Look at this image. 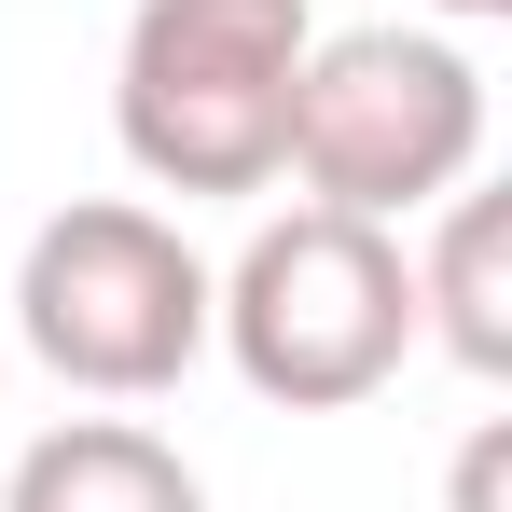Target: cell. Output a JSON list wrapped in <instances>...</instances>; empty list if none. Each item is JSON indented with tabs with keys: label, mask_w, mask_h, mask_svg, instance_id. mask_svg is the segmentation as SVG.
<instances>
[{
	"label": "cell",
	"mask_w": 512,
	"mask_h": 512,
	"mask_svg": "<svg viewBox=\"0 0 512 512\" xmlns=\"http://www.w3.org/2000/svg\"><path fill=\"white\" fill-rule=\"evenodd\" d=\"M208 346L250 374V402L277 416H346L402 374L416 346V263L402 222H360V208H277L250 222V250L208 277Z\"/></svg>",
	"instance_id": "6da1fadb"
},
{
	"label": "cell",
	"mask_w": 512,
	"mask_h": 512,
	"mask_svg": "<svg viewBox=\"0 0 512 512\" xmlns=\"http://www.w3.org/2000/svg\"><path fill=\"white\" fill-rule=\"evenodd\" d=\"M319 0H139L111 56V139L153 194H263L291 153Z\"/></svg>",
	"instance_id": "7a4b0ae2"
},
{
	"label": "cell",
	"mask_w": 512,
	"mask_h": 512,
	"mask_svg": "<svg viewBox=\"0 0 512 512\" xmlns=\"http://www.w3.org/2000/svg\"><path fill=\"white\" fill-rule=\"evenodd\" d=\"M14 333L84 402H153L208 360V263L167 208L84 194L14 250Z\"/></svg>",
	"instance_id": "3957f363"
},
{
	"label": "cell",
	"mask_w": 512,
	"mask_h": 512,
	"mask_svg": "<svg viewBox=\"0 0 512 512\" xmlns=\"http://www.w3.org/2000/svg\"><path fill=\"white\" fill-rule=\"evenodd\" d=\"M471 167H485V70L443 28H333V42H305L277 180H305L319 208H360V222H416Z\"/></svg>",
	"instance_id": "277c9868"
},
{
	"label": "cell",
	"mask_w": 512,
	"mask_h": 512,
	"mask_svg": "<svg viewBox=\"0 0 512 512\" xmlns=\"http://www.w3.org/2000/svg\"><path fill=\"white\" fill-rule=\"evenodd\" d=\"M0 512H208V485L139 416H70L28 457H0Z\"/></svg>",
	"instance_id": "5b68a950"
},
{
	"label": "cell",
	"mask_w": 512,
	"mask_h": 512,
	"mask_svg": "<svg viewBox=\"0 0 512 512\" xmlns=\"http://www.w3.org/2000/svg\"><path fill=\"white\" fill-rule=\"evenodd\" d=\"M416 222H429V250H402L416 263V333H443L457 374H512V208L457 180Z\"/></svg>",
	"instance_id": "8992f818"
},
{
	"label": "cell",
	"mask_w": 512,
	"mask_h": 512,
	"mask_svg": "<svg viewBox=\"0 0 512 512\" xmlns=\"http://www.w3.org/2000/svg\"><path fill=\"white\" fill-rule=\"evenodd\" d=\"M499 485H512V429L485 416L471 443H457V512H499Z\"/></svg>",
	"instance_id": "52a82bcc"
},
{
	"label": "cell",
	"mask_w": 512,
	"mask_h": 512,
	"mask_svg": "<svg viewBox=\"0 0 512 512\" xmlns=\"http://www.w3.org/2000/svg\"><path fill=\"white\" fill-rule=\"evenodd\" d=\"M429 14H443V28H499L512 0H429Z\"/></svg>",
	"instance_id": "ba28073f"
}]
</instances>
